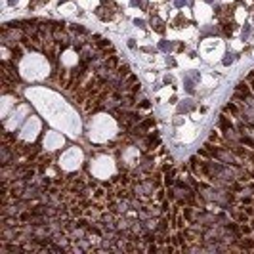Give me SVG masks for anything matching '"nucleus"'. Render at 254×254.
<instances>
[{"label": "nucleus", "mask_w": 254, "mask_h": 254, "mask_svg": "<svg viewBox=\"0 0 254 254\" xmlns=\"http://www.w3.org/2000/svg\"><path fill=\"white\" fill-rule=\"evenodd\" d=\"M120 65V59H119V55L117 54H113V55H109L107 59H105V67L107 69H111V71H115Z\"/></svg>", "instance_id": "20e7f679"}, {"label": "nucleus", "mask_w": 254, "mask_h": 254, "mask_svg": "<svg viewBox=\"0 0 254 254\" xmlns=\"http://www.w3.org/2000/svg\"><path fill=\"white\" fill-rule=\"evenodd\" d=\"M151 126H153V120L147 119V120H143V122H141V126H140V128H151Z\"/></svg>", "instance_id": "1a4fd4ad"}, {"label": "nucleus", "mask_w": 254, "mask_h": 254, "mask_svg": "<svg viewBox=\"0 0 254 254\" xmlns=\"http://www.w3.org/2000/svg\"><path fill=\"white\" fill-rule=\"evenodd\" d=\"M235 90H239L241 94H245L246 99L254 96V92H252V88H250V84H249V80H246V78H245V80H241V82H239V84L235 86Z\"/></svg>", "instance_id": "f03ea898"}, {"label": "nucleus", "mask_w": 254, "mask_h": 254, "mask_svg": "<svg viewBox=\"0 0 254 254\" xmlns=\"http://www.w3.org/2000/svg\"><path fill=\"white\" fill-rule=\"evenodd\" d=\"M224 113H229V115H233V117H239V113H241V107H239L235 101H229V103L224 105Z\"/></svg>", "instance_id": "7ed1b4c3"}, {"label": "nucleus", "mask_w": 254, "mask_h": 254, "mask_svg": "<svg viewBox=\"0 0 254 254\" xmlns=\"http://www.w3.org/2000/svg\"><path fill=\"white\" fill-rule=\"evenodd\" d=\"M252 233H254V231L250 227V224H241V235L243 237H250Z\"/></svg>", "instance_id": "6e6552de"}, {"label": "nucleus", "mask_w": 254, "mask_h": 254, "mask_svg": "<svg viewBox=\"0 0 254 254\" xmlns=\"http://www.w3.org/2000/svg\"><path fill=\"white\" fill-rule=\"evenodd\" d=\"M115 71H117V75H119V77L122 78V80H124V78H126V77L130 75V67H128L126 63H120V65H119V67L115 69Z\"/></svg>", "instance_id": "39448f33"}, {"label": "nucleus", "mask_w": 254, "mask_h": 254, "mask_svg": "<svg viewBox=\"0 0 254 254\" xmlns=\"http://www.w3.org/2000/svg\"><path fill=\"white\" fill-rule=\"evenodd\" d=\"M2 143H8V145H13V143H16V138H13L10 132H8V130H4V132H2Z\"/></svg>", "instance_id": "0eeeda50"}, {"label": "nucleus", "mask_w": 254, "mask_h": 254, "mask_svg": "<svg viewBox=\"0 0 254 254\" xmlns=\"http://www.w3.org/2000/svg\"><path fill=\"white\" fill-rule=\"evenodd\" d=\"M218 126H220V130H229V128H235V124H233V120H231L229 117H227V113H222L220 115V120H218Z\"/></svg>", "instance_id": "f257e3e1"}, {"label": "nucleus", "mask_w": 254, "mask_h": 254, "mask_svg": "<svg viewBox=\"0 0 254 254\" xmlns=\"http://www.w3.org/2000/svg\"><path fill=\"white\" fill-rule=\"evenodd\" d=\"M208 141H212V143H216V145H226V140H224V138L218 134V132H210V136H208Z\"/></svg>", "instance_id": "423d86ee"}, {"label": "nucleus", "mask_w": 254, "mask_h": 254, "mask_svg": "<svg viewBox=\"0 0 254 254\" xmlns=\"http://www.w3.org/2000/svg\"><path fill=\"white\" fill-rule=\"evenodd\" d=\"M140 107H143V109H147V107H149V101H147V99H143V101H141V103H140Z\"/></svg>", "instance_id": "9d476101"}]
</instances>
